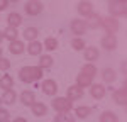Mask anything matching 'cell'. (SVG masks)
<instances>
[{"mask_svg": "<svg viewBox=\"0 0 127 122\" xmlns=\"http://www.w3.org/2000/svg\"><path fill=\"white\" fill-rule=\"evenodd\" d=\"M42 78V70L39 66H24L19 70V80L24 83H32Z\"/></svg>", "mask_w": 127, "mask_h": 122, "instance_id": "cell-1", "label": "cell"}, {"mask_svg": "<svg viewBox=\"0 0 127 122\" xmlns=\"http://www.w3.org/2000/svg\"><path fill=\"white\" fill-rule=\"evenodd\" d=\"M53 109L58 112V114H66V112H71L73 109V102L68 100L66 97H56L53 98Z\"/></svg>", "mask_w": 127, "mask_h": 122, "instance_id": "cell-2", "label": "cell"}, {"mask_svg": "<svg viewBox=\"0 0 127 122\" xmlns=\"http://www.w3.org/2000/svg\"><path fill=\"white\" fill-rule=\"evenodd\" d=\"M108 14H110V17H126L127 15V7L126 3H122V2H117V0H114V2H110L108 3Z\"/></svg>", "mask_w": 127, "mask_h": 122, "instance_id": "cell-3", "label": "cell"}, {"mask_svg": "<svg viewBox=\"0 0 127 122\" xmlns=\"http://www.w3.org/2000/svg\"><path fill=\"white\" fill-rule=\"evenodd\" d=\"M100 27H103V29L107 30V34H115L119 29H120V24H119V20L115 17H102V26Z\"/></svg>", "mask_w": 127, "mask_h": 122, "instance_id": "cell-4", "label": "cell"}, {"mask_svg": "<svg viewBox=\"0 0 127 122\" xmlns=\"http://www.w3.org/2000/svg\"><path fill=\"white\" fill-rule=\"evenodd\" d=\"M42 2L39 0H29L26 5H24V10H26V14L31 15V17H36V15H39L41 12H42Z\"/></svg>", "mask_w": 127, "mask_h": 122, "instance_id": "cell-5", "label": "cell"}, {"mask_svg": "<svg viewBox=\"0 0 127 122\" xmlns=\"http://www.w3.org/2000/svg\"><path fill=\"white\" fill-rule=\"evenodd\" d=\"M41 90H42V93H46L49 97H54L58 93V83L53 80V78H46V80H42V83H41Z\"/></svg>", "mask_w": 127, "mask_h": 122, "instance_id": "cell-6", "label": "cell"}, {"mask_svg": "<svg viewBox=\"0 0 127 122\" xmlns=\"http://www.w3.org/2000/svg\"><path fill=\"white\" fill-rule=\"evenodd\" d=\"M69 29L75 34V37H81V34L87 32V26H85V20L83 19H73L69 22Z\"/></svg>", "mask_w": 127, "mask_h": 122, "instance_id": "cell-7", "label": "cell"}, {"mask_svg": "<svg viewBox=\"0 0 127 122\" xmlns=\"http://www.w3.org/2000/svg\"><path fill=\"white\" fill-rule=\"evenodd\" d=\"M107 93V88L103 83H92L90 85V95L95 98V100H102Z\"/></svg>", "mask_w": 127, "mask_h": 122, "instance_id": "cell-8", "label": "cell"}, {"mask_svg": "<svg viewBox=\"0 0 127 122\" xmlns=\"http://www.w3.org/2000/svg\"><path fill=\"white\" fill-rule=\"evenodd\" d=\"M76 10H78V14L83 19H87L90 14H93V3L90 0H81V2H78V5H76Z\"/></svg>", "mask_w": 127, "mask_h": 122, "instance_id": "cell-9", "label": "cell"}, {"mask_svg": "<svg viewBox=\"0 0 127 122\" xmlns=\"http://www.w3.org/2000/svg\"><path fill=\"white\" fill-rule=\"evenodd\" d=\"M100 44H102V48L107 51H114L117 48V37H115V34H105L102 41H100Z\"/></svg>", "mask_w": 127, "mask_h": 122, "instance_id": "cell-10", "label": "cell"}, {"mask_svg": "<svg viewBox=\"0 0 127 122\" xmlns=\"http://www.w3.org/2000/svg\"><path fill=\"white\" fill-rule=\"evenodd\" d=\"M85 26H87V29H98L100 26H102V15L100 14H90L87 17V20H85Z\"/></svg>", "mask_w": 127, "mask_h": 122, "instance_id": "cell-11", "label": "cell"}, {"mask_svg": "<svg viewBox=\"0 0 127 122\" xmlns=\"http://www.w3.org/2000/svg\"><path fill=\"white\" fill-rule=\"evenodd\" d=\"M83 88H80L78 85H71L68 90H66V98L71 102H75V100H80V98H83Z\"/></svg>", "mask_w": 127, "mask_h": 122, "instance_id": "cell-12", "label": "cell"}, {"mask_svg": "<svg viewBox=\"0 0 127 122\" xmlns=\"http://www.w3.org/2000/svg\"><path fill=\"white\" fill-rule=\"evenodd\" d=\"M112 98H114V102L117 103V105H120V107H126L127 103V88H117V90L114 92V95H112Z\"/></svg>", "mask_w": 127, "mask_h": 122, "instance_id": "cell-13", "label": "cell"}, {"mask_svg": "<svg viewBox=\"0 0 127 122\" xmlns=\"http://www.w3.org/2000/svg\"><path fill=\"white\" fill-rule=\"evenodd\" d=\"M19 100L22 102V105H26V107H31L34 102H36V93L32 90H24L22 93L19 95Z\"/></svg>", "mask_w": 127, "mask_h": 122, "instance_id": "cell-14", "label": "cell"}, {"mask_svg": "<svg viewBox=\"0 0 127 122\" xmlns=\"http://www.w3.org/2000/svg\"><path fill=\"white\" fill-rule=\"evenodd\" d=\"M31 109H32V114H34L36 117H44V115L48 114V105H46L44 102H34V103L31 105Z\"/></svg>", "mask_w": 127, "mask_h": 122, "instance_id": "cell-15", "label": "cell"}, {"mask_svg": "<svg viewBox=\"0 0 127 122\" xmlns=\"http://www.w3.org/2000/svg\"><path fill=\"white\" fill-rule=\"evenodd\" d=\"M98 56H100V53H98V49H97V48H93V46H90V48H85V49H83V58H85V61H88V63L97 61Z\"/></svg>", "mask_w": 127, "mask_h": 122, "instance_id": "cell-16", "label": "cell"}, {"mask_svg": "<svg viewBox=\"0 0 127 122\" xmlns=\"http://www.w3.org/2000/svg\"><path fill=\"white\" fill-rule=\"evenodd\" d=\"M26 51L29 53V56H41L42 54V42L32 41V42H29V46L26 48Z\"/></svg>", "mask_w": 127, "mask_h": 122, "instance_id": "cell-17", "label": "cell"}, {"mask_svg": "<svg viewBox=\"0 0 127 122\" xmlns=\"http://www.w3.org/2000/svg\"><path fill=\"white\" fill-rule=\"evenodd\" d=\"M9 51L12 53V54H15V56H19V54H22L24 51H26V44L22 42V41H12L9 44Z\"/></svg>", "mask_w": 127, "mask_h": 122, "instance_id": "cell-18", "label": "cell"}, {"mask_svg": "<svg viewBox=\"0 0 127 122\" xmlns=\"http://www.w3.org/2000/svg\"><path fill=\"white\" fill-rule=\"evenodd\" d=\"M7 22H9V27H19L20 24H22V15H20L19 12H10L9 15H7Z\"/></svg>", "mask_w": 127, "mask_h": 122, "instance_id": "cell-19", "label": "cell"}, {"mask_svg": "<svg viewBox=\"0 0 127 122\" xmlns=\"http://www.w3.org/2000/svg\"><path fill=\"white\" fill-rule=\"evenodd\" d=\"M22 36H24V39L27 41V42H32V41L37 39V36H39V29H37V27H26L24 32H22Z\"/></svg>", "mask_w": 127, "mask_h": 122, "instance_id": "cell-20", "label": "cell"}, {"mask_svg": "<svg viewBox=\"0 0 127 122\" xmlns=\"http://www.w3.org/2000/svg\"><path fill=\"white\" fill-rule=\"evenodd\" d=\"M2 34H3V39H9L10 42L19 39V30L15 29V27H9V26H7L5 29L2 30Z\"/></svg>", "mask_w": 127, "mask_h": 122, "instance_id": "cell-21", "label": "cell"}, {"mask_svg": "<svg viewBox=\"0 0 127 122\" xmlns=\"http://www.w3.org/2000/svg\"><path fill=\"white\" fill-rule=\"evenodd\" d=\"M2 103H7V105H12V103H15V100H17V93L14 90H5L3 93H2Z\"/></svg>", "mask_w": 127, "mask_h": 122, "instance_id": "cell-22", "label": "cell"}, {"mask_svg": "<svg viewBox=\"0 0 127 122\" xmlns=\"http://www.w3.org/2000/svg\"><path fill=\"white\" fill-rule=\"evenodd\" d=\"M0 88L5 92V90H12L14 88V78L10 75H2L0 76Z\"/></svg>", "mask_w": 127, "mask_h": 122, "instance_id": "cell-23", "label": "cell"}, {"mask_svg": "<svg viewBox=\"0 0 127 122\" xmlns=\"http://www.w3.org/2000/svg\"><path fill=\"white\" fill-rule=\"evenodd\" d=\"M53 63H54V60H53V56L51 54H41L39 58V66L41 70H48V68H51L53 66Z\"/></svg>", "mask_w": 127, "mask_h": 122, "instance_id": "cell-24", "label": "cell"}, {"mask_svg": "<svg viewBox=\"0 0 127 122\" xmlns=\"http://www.w3.org/2000/svg\"><path fill=\"white\" fill-rule=\"evenodd\" d=\"M102 78H103V81L105 83H114L115 81V78H117V75H115V70H112V68H103L102 70Z\"/></svg>", "mask_w": 127, "mask_h": 122, "instance_id": "cell-25", "label": "cell"}, {"mask_svg": "<svg viewBox=\"0 0 127 122\" xmlns=\"http://www.w3.org/2000/svg\"><path fill=\"white\" fill-rule=\"evenodd\" d=\"M92 83H93V78H90V76L83 75V73H80L78 76H76V85H78L80 88H88Z\"/></svg>", "mask_w": 127, "mask_h": 122, "instance_id": "cell-26", "label": "cell"}, {"mask_svg": "<svg viewBox=\"0 0 127 122\" xmlns=\"http://www.w3.org/2000/svg\"><path fill=\"white\" fill-rule=\"evenodd\" d=\"M58 39L56 37H46L44 39V42H42V49L46 51H56L58 49Z\"/></svg>", "mask_w": 127, "mask_h": 122, "instance_id": "cell-27", "label": "cell"}, {"mask_svg": "<svg viewBox=\"0 0 127 122\" xmlns=\"http://www.w3.org/2000/svg\"><path fill=\"white\" fill-rule=\"evenodd\" d=\"M90 114H92V109L88 105H80L75 109V117H78V119H87Z\"/></svg>", "mask_w": 127, "mask_h": 122, "instance_id": "cell-28", "label": "cell"}, {"mask_svg": "<svg viewBox=\"0 0 127 122\" xmlns=\"http://www.w3.org/2000/svg\"><path fill=\"white\" fill-rule=\"evenodd\" d=\"M100 122H119V117L115 112L112 110H105L100 114Z\"/></svg>", "mask_w": 127, "mask_h": 122, "instance_id": "cell-29", "label": "cell"}, {"mask_svg": "<svg viewBox=\"0 0 127 122\" xmlns=\"http://www.w3.org/2000/svg\"><path fill=\"white\" fill-rule=\"evenodd\" d=\"M80 73H83V75H87V76H90V78H93V76H97V66L93 64V63H87V64H83V68H81V71Z\"/></svg>", "mask_w": 127, "mask_h": 122, "instance_id": "cell-30", "label": "cell"}, {"mask_svg": "<svg viewBox=\"0 0 127 122\" xmlns=\"http://www.w3.org/2000/svg\"><path fill=\"white\" fill-rule=\"evenodd\" d=\"M71 48L75 51H83L87 48V44H85V39L83 37H73L71 39Z\"/></svg>", "mask_w": 127, "mask_h": 122, "instance_id": "cell-31", "label": "cell"}, {"mask_svg": "<svg viewBox=\"0 0 127 122\" xmlns=\"http://www.w3.org/2000/svg\"><path fill=\"white\" fill-rule=\"evenodd\" d=\"M54 122H75V115H71V112L58 114V115L54 117Z\"/></svg>", "mask_w": 127, "mask_h": 122, "instance_id": "cell-32", "label": "cell"}, {"mask_svg": "<svg viewBox=\"0 0 127 122\" xmlns=\"http://www.w3.org/2000/svg\"><path fill=\"white\" fill-rule=\"evenodd\" d=\"M10 70V61L7 58H0V71H9Z\"/></svg>", "mask_w": 127, "mask_h": 122, "instance_id": "cell-33", "label": "cell"}, {"mask_svg": "<svg viewBox=\"0 0 127 122\" xmlns=\"http://www.w3.org/2000/svg\"><path fill=\"white\" fill-rule=\"evenodd\" d=\"M9 119H10V112L7 109L0 107V122H9Z\"/></svg>", "mask_w": 127, "mask_h": 122, "instance_id": "cell-34", "label": "cell"}, {"mask_svg": "<svg viewBox=\"0 0 127 122\" xmlns=\"http://www.w3.org/2000/svg\"><path fill=\"white\" fill-rule=\"evenodd\" d=\"M9 7V0H0V12Z\"/></svg>", "mask_w": 127, "mask_h": 122, "instance_id": "cell-35", "label": "cell"}, {"mask_svg": "<svg viewBox=\"0 0 127 122\" xmlns=\"http://www.w3.org/2000/svg\"><path fill=\"white\" fill-rule=\"evenodd\" d=\"M12 122H27V121H26L24 117H15V119H14Z\"/></svg>", "mask_w": 127, "mask_h": 122, "instance_id": "cell-36", "label": "cell"}, {"mask_svg": "<svg viewBox=\"0 0 127 122\" xmlns=\"http://www.w3.org/2000/svg\"><path fill=\"white\" fill-rule=\"evenodd\" d=\"M120 70H122V73H124V75H126V71H127V66H126V61H124V63H122V64H120Z\"/></svg>", "mask_w": 127, "mask_h": 122, "instance_id": "cell-37", "label": "cell"}, {"mask_svg": "<svg viewBox=\"0 0 127 122\" xmlns=\"http://www.w3.org/2000/svg\"><path fill=\"white\" fill-rule=\"evenodd\" d=\"M2 41H3V34H2V30H0V44H2Z\"/></svg>", "mask_w": 127, "mask_h": 122, "instance_id": "cell-38", "label": "cell"}, {"mask_svg": "<svg viewBox=\"0 0 127 122\" xmlns=\"http://www.w3.org/2000/svg\"><path fill=\"white\" fill-rule=\"evenodd\" d=\"M117 2H122V3H126V2H127V0H117Z\"/></svg>", "mask_w": 127, "mask_h": 122, "instance_id": "cell-39", "label": "cell"}, {"mask_svg": "<svg viewBox=\"0 0 127 122\" xmlns=\"http://www.w3.org/2000/svg\"><path fill=\"white\" fill-rule=\"evenodd\" d=\"M0 58H2V46H0Z\"/></svg>", "mask_w": 127, "mask_h": 122, "instance_id": "cell-40", "label": "cell"}, {"mask_svg": "<svg viewBox=\"0 0 127 122\" xmlns=\"http://www.w3.org/2000/svg\"><path fill=\"white\" fill-rule=\"evenodd\" d=\"M9 2H20V0H9Z\"/></svg>", "mask_w": 127, "mask_h": 122, "instance_id": "cell-41", "label": "cell"}, {"mask_svg": "<svg viewBox=\"0 0 127 122\" xmlns=\"http://www.w3.org/2000/svg\"><path fill=\"white\" fill-rule=\"evenodd\" d=\"M0 107H2V98H0Z\"/></svg>", "mask_w": 127, "mask_h": 122, "instance_id": "cell-42", "label": "cell"}, {"mask_svg": "<svg viewBox=\"0 0 127 122\" xmlns=\"http://www.w3.org/2000/svg\"><path fill=\"white\" fill-rule=\"evenodd\" d=\"M108 2H114V0H108Z\"/></svg>", "mask_w": 127, "mask_h": 122, "instance_id": "cell-43", "label": "cell"}]
</instances>
